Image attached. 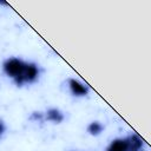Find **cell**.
Listing matches in <instances>:
<instances>
[{"instance_id": "9c48e42d", "label": "cell", "mask_w": 151, "mask_h": 151, "mask_svg": "<svg viewBox=\"0 0 151 151\" xmlns=\"http://www.w3.org/2000/svg\"><path fill=\"white\" fill-rule=\"evenodd\" d=\"M139 151H143V150H139Z\"/></svg>"}, {"instance_id": "5b68a950", "label": "cell", "mask_w": 151, "mask_h": 151, "mask_svg": "<svg viewBox=\"0 0 151 151\" xmlns=\"http://www.w3.org/2000/svg\"><path fill=\"white\" fill-rule=\"evenodd\" d=\"M126 139H127V144H129V151H139V150H142V147L144 145V140L137 133H132L131 136L126 137Z\"/></svg>"}, {"instance_id": "6da1fadb", "label": "cell", "mask_w": 151, "mask_h": 151, "mask_svg": "<svg viewBox=\"0 0 151 151\" xmlns=\"http://www.w3.org/2000/svg\"><path fill=\"white\" fill-rule=\"evenodd\" d=\"M26 64L27 63L24 61L22 59L17 58V57H12V58H8L4 61L2 70L7 77H9L14 80L17 86H21V77L24 74Z\"/></svg>"}, {"instance_id": "3957f363", "label": "cell", "mask_w": 151, "mask_h": 151, "mask_svg": "<svg viewBox=\"0 0 151 151\" xmlns=\"http://www.w3.org/2000/svg\"><path fill=\"white\" fill-rule=\"evenodd\" d=\"M68 88H70V92L72 93V96L74 97H85L87 96L88 93V86L74 78H70L68 81Z\"/></svg>"}, {"instance_id": "7a4b0ae2", "label": "cell", "mask_w": 151, "mask_h": 151, "mask_svg": "<svg viewBox=\"0 0 151 151\" xmlns=\"http://www.w3.org/2000/svg\"><path fill=\"white\" fill-rule=\"evenodd\" d=\"M39 77V67L35 63H27L24 74L21 77V86L24 84H32Z\"/></svg>"}, {"instance_id": "ba28073f", "label": "cell", "mask_w": 151, "mask_h": 151, "mask_svg": "<svg viewBox=\"0 0 151 151\" xmlns=\"http://www.w3.org/2000/svg\"><path fill=\"white\" fill-rule=\"evenodd\" d=\"M5 130H6V126H5L4 122H2V120H0V136L5 132Z\"/></svg>"}, {"instance_id": "52a82bcc", "label": "cell", "mask_w": 151, "mask_h": 151, "mask_svg": "<svg viewBox=\"0 0 151 151\" xmlns=\"http://www.w3.org/2000/svg\"><path fill=\"white\" fill-rule=\"evenodd\" d=\"M104 125L98 122V120H94V122H91L88 125H87V132L91 134V136H99L103 131H104Z\"/></svg>"}, {"instance_id": "277c9868", "label": "cell", "mask_w": 151, "mask_h": 151, "mask_svg": "<svg viewBox=\"0 0 151 151\" xmlns=\"http://www.w3.org/2000/svg\"><path fill=\"white\" fill-rule=\"evenodd\" d=\"M105 151H129V144L126 138H114L107 145Z\"/></svg>"}, {"instance_id": "8992f818", "label": "cell", "mask_w": 151, "mask_h": 151, "mask_svg": "<svg viewBox=\"0 0 151 151\" xmlns=\"http://www.w3.org/2000/svg\"><path fill=\"white\" fill-rule=\"evenodd\" d=\"M46 118H47V120L53 122L54 124H60L64 120L65 117H64V113L59 109L51 107L46 111Z\"/></svg>"}]
</instances>
